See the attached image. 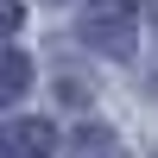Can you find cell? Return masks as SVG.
<instances>
[{
	"label": "cell",
	"mask_w": 158,
	"mask_h": 158,
	"mask_svg": "<svg viewBox=\"0 0 158 158\" xmlns=\"http://www.w3.org/2000/svg\"><path fill=\"white\" fill-rule=\"evenodd\" d=\"M57 127L51 120H0V158H51Z\"/></svg>",
	"instance_id": "7a4b0ae2"
},
{
	"label": "cell",
	"mask_w": 158,
	"mask_h": 158,
	"mask_svg": "<svg viewBox=\"0 0 158 158\" xmlns=\"http://www.w3.org/2000/svg\"><path fill=\"white\" fill-rule=\"evenodd\" d=\"M76 32H82V44L108 51V57H133V44H139V6L133 0H89L82 19H76Z\"/></svg>",
	"instance_id": "6da1fadb"
},
{
	"label": "cell",
	"mask_w": 158,
	"mask_h": 158,
	"mask_svg": "<svg viewBox=\"0 0 158 158\" xmlns=\"http://www.w3.org/2000/svg\"><path fill=\"white\" fill-rule=\"evenodd\" d=\"M19 19H25V6H19V0H0V38H13V32H19Z\"/></svg>",
	"instance_id": "277c9868"
},
{
	"label": "cell",
	"mask_w": 158,
	"mask_h": 158,
	"mask_svg": "<svg viewBox=\"0 0 158 158\" xmlns=\"http://www.w3.org/2000/svg\"><path fill=\"white\" fill-rule=\"evenodd\" d=\"M25 89H32V57H19V51H0V108H6V101H19Z\"/></svg>",
	"instance_id": "3957f363"
}]
</instances>
